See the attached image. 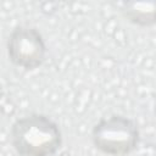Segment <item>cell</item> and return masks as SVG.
Listing matches in <instances>:
<instances>
[{
	"mask_svg": "<svg viewBox=\"0 0 156 156\" xmlns=\"http://www.w3.org/2000/svg\"><path fill=\"white\" fill-rule=\"evenodd\" d=\"M10 143L18 156H55L62 147L60 124L49 115L30 112L10 127Z\"/></svg>",
	"mask_w": 156,
	"mask_h": 156,
	"instance_id": "1",
	"label": "cell"
},
{
	"mask_svg": "<svg viewBox=\"0 0 156 156\" xmlns=\"http://www.w3.org/2000/svg\"><path fill=\"white\" fill-rule=\"evenodd\" d=\"M117 7L122 17L135 27L156 26V1H122Z\"/></svg>",
	"mask_w": 156,
	"mask_h": 156,
	"instance_id": "4",
	"label": "cell"
},
{
	"mask_svg": "<svg viewBox=\"0 0 156 156\" xmlns=\"http://www.w3.org/2000/svg\"><path fill=\"white\" fill-rule=\"evenodd\" d=\"M10 62L27 72L40 68L48 57V45L43 33L30 24L15 26L6 38Z\"/></svg>",
	"mask_w": 156,
	"mask_h": 156,
	"instance_id": "3",
	"label": "cell"
},
{
	"mask_svg": "<svg viewBox=\"0 0 156 156\" xmlns=\"http://www.w3.org/2000/svg\"><path fill=\"white\" fill-rule=\"evenodd\" d=\"M90 140L102 155L128 156L140 144V129L134 118L122 113H111L94 123Z\"/></svg>",
	"mask_w": 156,
	"mask_h": 156,
	"instance_id": "2",
	"label": "cell"
}]
</instances>
